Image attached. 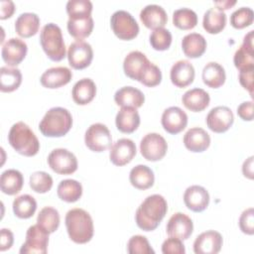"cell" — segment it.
<instances>
[{
  "label": "cell",
  "mask_w": 254,
  "mask_h": 254,
  "mask_svg": "<svg viewBox=\"0 0 254 254\" xmlns=\"http://www.w3.org/2000/svg\"><path fill=\"white\" fill-rule=\"evenodd\" d=\"M168 211V203L161 194L147 196L139 205L135 213V220L139 228L144 231L155 230Z\"/></svg>",
  "instance_id": "obj_1"
},
{
  "label": "cell",
  "mask_w": 254,
  "mask_h": 254,
  "mask_svg": "<svg viewBox=\"0 0 254 254\" xmlns=\"http://www.w3.org/2000/svg\"><path fill=\"white\" fill-rule=\"evenodd\" d=\"M64 221L67 234L74 243L84 244L91 240L94 232L93 220L86 210L78 207L69 209Z\"/></svg>",
  "instance_id": "obj_2"
},
{
  "label": "cell",
  "mask_w": 254,
  "mask_h": 254,
  "mask_svg": "<svg viewBox=\"0 0 254 254\" xmlns=\"http://www.w3.org/2000/svg\"><path fill=\"white\" fill-rule=\"evenodd\" d=\"M8 141L16 152L26 157L35 156L40 150L37 136L23 121L12 125L8 134Z\"/></svg>",
  "instance_id": "obj_3"
},
{
  "label": "cell",
  "mask_w": 254,
  "mask_h": 254,
  "mask_svg": "<svg viewBox=\"0 0 254 254\" xmlns=\"http://www.w3.org/2000/svg\"><path fill=\"white\" fill-rule=\"evenodd\" d=\"M71 126L70 112L64 107H53L46 112L39 124V129L47 137H62L70 130Z\"/></svg>",
  "instance_id": "obj_4"
},
{
  "label": "cell",
  "mask_w": 254,
  "mask_h": 254,
  "mask_svg": "<svg viewBox=\"0 0 254 254\" xmlns=\"http://www.w3.org/2000/svg\"><path fill=\"white\" fill-rule=\"evenodd\" d=\"M40 43L48 58L54 62L64 59L66 50L61 28L55 23L45 25L40 33Z\"/></svg>",
  "instance_id": "obj_5"
},
{
  "label": "cell",
  "mask_w": 254,
  "mask_h": 254,
  "mask_svg": "<svg viewBox=\"0 0 254 254\" xmlns=\"http://www.w3.org/2000/svg\"><path fill=\"white\" fill-rule=\"evenodd\" d=\"M113 33L121 40H132L139 33V25L135 18L125 10L115 11L110 19Z\"/></svg>",
  "instance_id": "obj_6"
},
{
  "label": "cell",
  "mask_w": 254,
  "mask_h": 254,
  "mask_svg": "<svg viewBox=\"0 0 254 254\" xmlns=\"http://www.w3.org/2000/svg\"><path fill=\"white\" fill-rule=\"evenodd\" d=\"M49 232L41 227L38 223L28 228L26 233V240L21 246L20 253H36L46 254L48 252Z\"/></svg>",
  "instance_id": "obj_7"
},
{
  "label": "cell",
  "mask_w": 254,
  "mask_h": 254,
  "mask_svg": "<svg viewBox=\"0 0 254 254\" xmlns=\"http://www.w3.org/2000/svg\"><path fill=\"white\" fill-rule=\"evenodd\" d=\"M84 142L88 149L100 153L111 147L112 136L106 125L94 123L85 131Z\"/></svg>",
  "instance_id": "obj_8"
},
{
  "label": "cell",
  "mask_w": 254,
  "mask_h": 254,
  "mask_svg": "<svg viewBox=\"0 0 254 254\" xmlns=\"http://www.w3.org/2000/svg\"><path fill=\"white\" fill-rule=\"evenodd\" d=\"M50 168L60 175H69L77 170V159L68 150L58 148L53 150L48 156Z\"/></svg>",
  "instance_id": "obj_9"
},
{
  "label": "cell",
  "mask_w": 254,
  "mask_h": 254,
  "mask_svg": "<svg viewBox=\"0 0 254 254\" xmlns=\"http://www.w3.org/2000/svg\"><path fill=\"white\" fill-rule=\"evenodd\" d=\"M167 150L168 144L165 138L158 133H148L140 142V151L142 156L151 162L163 159Z\"/></svg>",
  "instance_id": "obj_10"
},
{
  "label": "cell",
  "mask_w": 254,
  "mask_h": 254,
  "mask_svg": "<svg viewBox=\"0 0 254 254\" xmlns=\"http://www.w3.org/2000/svg\"><path fill=\"white\" fill-rule=\"evenodd\" d=\"M68 64L75 69H83L87 67L93 59V51L87 42L76 40L71 43L67 50Z\"/></svg>",
  "instance_id": "obj_11"
},
{
  "label": "cell",
  "mask_w": 254,
  "mask_h": 254,
  "mask_svg": "<svg viewBox=\"0 0 254 254\" xmlns=\"http://www.w3.org/2000/svg\"><path fill=\"white\" fill-rule=\"evenodd\" d=\"M234 115L227 106H216L212 108L206 115L207 127L215 133H223L227 131L233 124Z\"/></svg>",
  "instance_id": "obj_12"
},
{
  "label": "cell",
  "mask_w": 254,
  "mask_h": 254,
  "mask_svg": "<svg viewBox=\"0 0 254 254\" xmlns=\"http://www.w3.org/2000/svg\"><path fill=\"white\" fill-rule=\"evenodd\" d=\"M253 39L254 31L251 30L244 36L242 45L236 50L234 54L233 63L234 65L239 69V71L254 68Z\"/></svg>",
  "instance_id": "obj_13"
},
{
  "label": "cell",
  "mask_w": 254,
  "mask_h": 254,
  "mask_svg": "<svg viewBox=\"0 0 254 254\" xmlns=\"http://www.w3.org/2000/svg\"><path fill=\"white\" fill-rule=\"evenodd\" d=\"M136 152V145L131 139L121 138L110 147L109 158L112 164L121 167L130 163L135 157Z\"/></svg>",
  "instance_id": "obj_14"
},
{
  "label": "cell",
  "mask_w": 254,
  "mask_h": 254,
  "mask_svg": "<svg viewBox=\"0 0 254 254\" xmlns=\"http://www.w3.org/2000/svg\"><path fill=\"white\" fill-rule=\"evenodd\" d=\"M223 243L222 236L215 230H207L200 233L193 242L195 254H216L220 251Z\"/></svg>",
  "instance_id": "obj_15"
},
{
  "label": "cell",
  "mask_w": 254,
  "mask_h": 254,
  "mask_svg": "<svg viewBox=\"0 0 254 254\" xmlns=\"http://www.w3.org/2000/svg\"><path fill=\"white\" fill-rule=\"evenodd\" d=\"M150 64L151 62L143 53L132 51L124 59L123 69L128 77L140 81Z\"/></svg>",
  "instance_id": "obj_16"
},
{
  "label": "cell",
  "mask_w": 254,
  "mask_h": 254,
  "mask_svg": "<svg viewBox=\"0 0 254 254\" xmlns=\"http://www.w3.org/2000/svg\"><path fill=\"white\" fill-rule=\"evenodd\" d=\"M161 123L168 133L175 135L182 132L187 127L188 115L180 107L171 106L164 110Z\"/></svg>",
  "instance_id": "obj_17"
},
{
  "label": "cell",
  "mask_w": 254,
  "mask_h": 254,
  "mask_svg": "<svg viewBox=\"0 0 254 254\" xmlns=\"http://www.w3.org/2000/svg\"><path fill=\"white\" fill-rule=\"evenodd\" d=\"M28 52L27 44L19 38H11L2 46V59L8 66L18 65L26 57Z\"/></svg>",
  "instance_id": "obj_18"
},
{
  "label": "cell",
  "mask_w": 254,
  "mask_h": 254,
  "mask_svg": "<svg viewBox=\"0 0 254 254\" xmlns=\"http://www.w3.org/2000/svg\"><path fill=\"white\" fill-rule=\"evenodd\" d=\"M166 229L169 236L186 240L192 233L193 223L190 217L187 214L183 212H176L170 217Z\"/></svg>",
  "instance_id": "obj_19"
},
{
  "label": "cell",
  "mask_w": 254,
  "mask_h": 254,
  "mask_svg": "<svg viewBox=\"0 0 254 254\" xmlns=\"http://www.w3.org/2000/svg\"><path fill=\"white\" fill-rule=\"evenodd\" d=\"M184 202L189 209L194 212H201L208 206L209 193L201 186H190L185 190Z\"/></svg>",
  "instance_id": "obj_20"
},
{
  "label": "cell",
  "mask_w": 254,
  "mask_h": 254,
  "mask_svg": "<svg viewBox=\"0 0 254 254\" xmlns=\"http://www.w3.org/2000/svg\"><path fill=\"white\" fill-rule=\"evenodd\" d=\"M170 78L173 84L178 87H186L194 79V67L187 60L176 62L170 70Z\"/></svg>",
  "instance_id": "obj_21"
},
{
  "label": "cell",
  "mask_w": 254,
  "mask_h": 254,
  "mask_svg": "<svg viewBox=\"0 0 254 254\" xmlns=\"http://www.w3.org/2000/svg\"><path fill=\"white\" fill-rule=\"evenodd\" d=\"M72 77L71 70L66 66H55L48 68L41 75L40 81L47 88H59L67 84Z\"/></svg>",
  "instance_id": "obj_22"
},
{
  "label": "cell",
  "mask_w": 254,
  "mask_h": 254,
  "mask_svg": "<svg viewBox=\"0 0 254 254\" xmlns=\"http://www.w3.org/2000/svg\"><path fill=\"white\" fill-rule=\"evenodd\" d=\"M140 19L145 27L156 30L164 28L168 22V15L162 6L157 4H149L141 10Z\"/></svg>",
  "instance_id": "obj_23"
},
{
  "label": "cell",
  "mask_w": 254,
  "mask_h": 254,
  "mask_svg": "<svg viewBox=\"0 0 254 254\" xmlns=\"http://www.w3.org/2000/svg\"><path fill=\"white\" fill-rule=\"evenodd\" d=\"M184 144L190 152H203L210 145V137L204 129L200 127H192L184 135Z\"/></svg>",
  "instance_id": "obj_24"
},
{
  "label": "cell",
  "mask_w": 254,
  "mask_h": 254,
  "mask_svg": "<svg viewBox=\"0 0 254 254\" xmlns=\"http://www.w3.org/2000/svg\"><path fill=\"white\" fill-rule=\"evenodd\" d=\"M115 124L117 129L122 133H132L140 125V115L137 108L121 107L115 117Z\"/></svg>",
  "instance_id": "obj_25"
},
{
  "label": "cell",
  "mask_w": 254,
  "mask_h": 254,
  "mask_svg": "<svg viewBox=\"0 0 254 254\" xmlns=\"http://www.w3.org/2000/svg\"><path fill=\"white\" fill-rule=\"evenodd\" d=\"M114 100L116 104L121 107L129 106L139 108L145 101V95L140 89L136 87L123 86L115 92Z\"/></svg>",
  "instance_id": "obj_26"
},
{
  "label": "cell",
  "mask_w": 254,
  "mask_h": 254,
  "mask_svg": "<svg viewBox=\"0 0 254 254\" xmlns=\"http://www.w3.org/2000/svg\"><path fill=\"white\" fill-rule=\"evenodd\" d=\"M96 94V85L91 78L84 77L76 81L72 87L73 101L78 105H85L93 100Z\"/></svg>",
  "instance_id": "obj_27"
},
{
  "label": "cell",
  "mask_w": 254,
  "mask_h": 254,
  "mask_svg": "<svg viewBox=\"0 0 254 254\" xmlns=\"http://www.w3.org/2000/svg\"><path fill=\"white\" fill-rule=\"evenodd\" d=\"M210 101L209 94L202 88H191L186 91L182 97V102L185 107L193 112L204 110Z\"/></svg>",
  "instance_id": "obj_28"
},
{
  "label": "cell",
  "mask_w": 254,
  "mask_h": 254,
  "mask_svg": "<svg viewBox=\"0 0 254 254\" xmlns=\"http://www.w3.org/2000/svg\"><path fill=\"white\" fill-rule=\"evenodd\" d=\"M40 28V18L32 12H25L15 21L16 33L22 38H30L36 35Z\"/></svg>",
  "instance_id": "obj_29"
},
{
  "label": "cell",
  "mask_w": 254,
  "mask_h": 254,
  "mask_svg": "<svg viewBox=\"0 0 254 254\" xmlns=\"http://www.w3.org/2000/svg\"><path fill=\"white\" fill-rule=\"evenodd\" d=\"M182 49L188 58H199L206 50V40L198 33H190L183 38Z\"/></svg>",
  "instance_id": "obj_30"
},
{
  "label": "cell",
  "mask_w": 254,
  "mask_h": 254,
  "mask_svg": "<svg viewBox=\"0 0 254 254\" xmlns=\"http://www.w3.org/2000/svg\"><path fill=\"white\" fill-rule=\"evenodd\" d=\"M24 177L21 172L15 169L4 171L0 177V188L2 192L8 195H14L22 190Z\"/></svg>",
  "instance_id": "obj_31"
},
{
  "label": "cell",
  "mask_w": 254,
  "mask_h": 254,
  "mask_svg": "<svg viewBox=\"0 0 254 254\" xmlns=\"http://www.w3.org/2000/svg\"><path fill=\"white\" fill-rule=\"evenodd\" d=\"M201 77L203 83L208 87L218 88L225 82L226 74L221 64L215 62H209L204 65Z\"/></svg>",
  "instance_id": "obj_32"
},
{
  "label": "cell",
  "mask_w": 254,
  "mask_h": 254,
  "mask_svg": "<svg viewBox=\"0 0 254 254\" xmlns=\"http://www.w3.org/2000/svg\"><path fill=\"white\" fill-rule=\"evenodd\" d=\"M131 185L138 190H147L154 185L155 176L153 171L146 165H137L129 174Z\"/></svg>",
  "instance_id": "obj_33"
},
{
  "label": "cell",
  "mask_w": 254,
  "mask_h": 254,
  "mask_svg": "<svg viewBox=\"0 0 254 254\" xmlns=\"http://www.w3.org/2000/svg\"><path fill=\"white\" fill-rule=\"evenodd\" d=\"M226 25V15L216 7L205 11L202 19V27L209 34H218Z\"/></svg>",
  "instance_id": "obj_34"
},
{
  "label": "cell",
  "mask_w": 254,
  "mask_h": 254,
  "mask_svg": "<svg viewBox=\"0 0 254 254\" xmlns=\"http://www.w3.org/2000/svg\"><path fill=\"white\" fill-rule=\"evenodd\" d=\"M22 82L21 70L17 67L2 66L0 68V89L2 92L16 90Z\"/></svg>",
  "instance_id": "obj_35"
},
{
  "label": "cell",
  "mask_w": 254,
  "mask_h": 254,
  "mask_svg": "<svg viewBox=\"0 0 254 254\" xmlns=\"http://www.w3.org/2000/svg\"><path fill=\"white\" fill-rule=\"evenodd\" d=\"M57 192L62 200L66 202H74L78 200L82 194V186L75 180L66 179L59 184Z\"/></svg>",
  "instance_id": "obj_36"
},
{
  "label": "cell",
  "mask_w": 254,
  "mask_h": 254,
  "mask_svg": "<svg viewBox=\"0 0 254 254\" xmlns=\"http://www.w3.org/2000/svg\"><path fill=\"white\" fill-rule=\"evenodd\" d=\"M93 19L91 16L80 19H69L66 23V28L70 36L76 40H82L88 37L93 30Z\"/></svg>",
  "instance_id": "obj_37"
},
{
  "label": "cell",
  "mask_w": 254,
  "mask_h": 254,
  "mask_svg": "<svg viewBox=\"0 0 254 254\" xmlns=\"http://www.w3.org/2000/svg\"><path fill=\"white\" fill-rule=\"evenodd\" d=\"M14 214L19 218H30L37 209V201L30 194H22L13 200Z\"/></svg>",
  "instance_id": "obj_38"
},
{
  "label": "cell",
  "mask_w": 254,
  "mask_h": 254,
  "mask_svg": "<svg viewBox=\"0 0 254 254\" xmlns=\"http://www.w3.org/2000/svg\"><path fill=\"white\" fill-rule=\"evenodd\" d=\"M37 223L49 233L55 232L60 226L59 211L52 206L43 207L38 214Z\"/></svg>",
  "instance_id": "obj_39"
},
{
  "label": "cell",
  "mask_w": 254,
  "mask_h": 254,
  "mask_svg": "<svg viewBox=\"0 0 254 254\" xmlns=\"http://www.w3.org/2000/svg\"><path fill=\"white\" fill-rule=\"evenodd\" d=\"M173 24L181 30H190L197 24V15L190 8L177 9L173 13Z\"/></svg>",
  "instance_id": "obj_40"
},
{
  "label": "cell",
  "mask_w": 254,
  "mask_h": 254,
  "mask_svg": "<svg viewBox=\"0 0 254 254\" xmlns=\"http://www.w3.org/2000/svg\"><path fill=\"white\" fill-rule=\"evenodd\" d=\"M65 8L69 19L87 18L91 16L92 3L89 0H69Z\"/></svg>",
  "instance_id": "obj_41"
},
{
  "label": "cell",
  "mask_w": 254,
  "mask_h": 254,
  "mask_svg": "<svg viewBox=\"0 0 254 254\" xmlns=\"http://www.w3.org/2000/svg\"><path fill=\"white\" fill-rule=\"evenodd\" d=\"M30 187L36 192H48L53 187V178L46 172H35L30 176Z\"/></svg>",
  "instance_id": "obj_42"
},
{
  "label": "cell",
  "mask_w": 254,
  "mask_h": 254,
  "mask_svg": "<svg viewBox=\"0 0 254 254\" xmlns=\"http://www.w3.org/2000/svg\"><path fill=\"white\" fill-rule=\"evenodd\" d=\"M254 12L249 7H240L230 15V24L235 29H243L253 23Z\"/></svg>",
  "instance_id": "obj_43"
},
{
  "label": "cell",
  "mask_w": 254,
  "mask_h": 254,
  "mask_svg": "<svg viewBox=\"0 0 254 254\" xmlns=\"http://www.w3.org/2000/svg\"><path fill=\"white\" fill-rule=\"evenodd\" d=\"M150 44L156 51H166L172 44V34L168 29L153 30L150 35Z\"/></svg>",
  "instance_id": "obj_44"
},
{
  "label": "cell",
  "mask_w": 254,
  "mask_h": 254,
  "mask_svg": "<svg viewBox=\"0 0 254 254\" xmlns=\"http://www.w3.org/2000/svg\"><path fill=\"white\" fill-rule=\"evenodd\" d=\"M127 251L130 254H154L148 239L142 235L132 236L127 243Z\"/></svg>",
  "instance_id": "obj_45"
},
{
  "label": "cell",
  "mask_w": 254,
  "mask_h": 254,
  "mask_svg": "<svg viewBox=\"0 0 254 254\" xmlns=\"http://www.w3.org/2000/svg\"><path fill=\"white\" fill-rule=\"evenodd\" d=\"M162 81V72L158 65L151 63L145 70L140 82L146 86L153 87L158 85Z\"/></svg>",
  "instance_id": "obj_46"
},
{
  "label": "cell",
  "mask_w": 254,
  "mask_h": 254,
  "mask_svg": "<svg viewBox=\"0 0 254 254\" xmlns=\"http://www.w3.org/2000/svg\"><path fill=\"white\" fill-rule=\"evenodd\" d=\"M239 227L240 230L248 235H252L254 233V209L253 207H249L241 213L239 217Z\"/></svg>",
  "instance_id": "obj_47"
},
{
  "label": "cell",
  "mask_w": 254,
  "mask_h": 254,
  "mask_svg": "<svg viewBox=\"0 0 254 254\" xmlns=\"http://www.w3.org/2000/svg\"><path fill=\"white\" fill-rule=\"evenodd\" d=\"M162 252L164 254H185V245L181 239L170 236L162 244Z\"/></svg>",
  "instance_id": "obj_48"
},
{
  "label": "cell",
  "mask_w": 254,
  "mask_h": 254,
  "mask_svg": "<svg viewBox=\"0 0 254 254\" xmlns=\"http://www.w3.org/2000/svg\"><path fill=\"white\" fill-rule=\"evenodd\" d=\"M253 74L254 68L239 71V82L245 89L249 91L251 96L253 94Z\"/></svg>",
  "instance_id": "obj_49"
},
{
  "label": "cell",
  "mask_w": 254,
  "mask_h": 254,
  "mask_svg": "<svg viewBox=\"0 0 254 254\" xmlns=\"http://www.w3.org/2000/svg\"><path fill=\"white\" fill-rule=\"evenodd\" d=\"M237 114L242 120H253V101H244L240 105H238Z\"/></svg>",
  "instance_id": "obj_50"
},
{
  "label": "cell",
  "mask_w": 254,
  "mask_h": 254,
  "mask_svg": "<svg viewBox=\"0 0 254 254\" xmlns=\"http://www.w3.org/2000/svg\"><path fill=\"white\" fill-rule=\"evenodd\" d=\"M14 242V235L10 229L2 228L1 229V238H0V250L5 251L10 249Z\"/></svg>",
  "instance_id": "obj_51"
},
{
  "label": "cell",
  "mask_w": 254,
  "mask_h": 254,
  "mask_svg": "<svg viewBox=\"0 0 254 254\" xmlns=\"http://www.w3.org/2000/svg\"><path fill=\"white\" fill-rule=\"evenodd\" d=\"M15 12V4L11 0H2L0 9V19L4 20L10 18Z\"/></svg>",
  "instance_id": "obj_52"
},
{
  "label": "cell",
  "mask_w": 254,
  "mask_h": 254,
  "mask_svg": "<svg viewBox=\"0 0 254 254\" xmlns=\"http://www.w3.org/2000/svg\"><path fill=\"white\" fill-rule=\"evenodd\" d=\"M242 173L244 177L252 180L253 179V156L249 157L244 161L242 165Z\"/></svg>",
  "instance_id": "obj_53"
},
{
  "label": "cell",
  "mask_w": 254,
  "mask_h": 254,
  "mask_svg": "<svg viewBox=\"0 0 254 254\" xmlns=\"http://www.w3.org/2000/svg\"><path fill=\"white\" fill-rule=\"evenodd\" d=\"M235 4H236L235 0H232V1L231 0H223V1H215L214 2V5L216 6V8L221 10V11L229 9Z\"/></svg>",
  "instance_id": "obj_54"
}]
</instances>
